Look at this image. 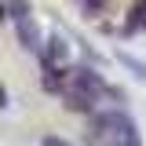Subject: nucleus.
I'll return each mask as SVG.
<instances>
[{
    "instance_id": "nucleus-3",
    "label": "nucleus",
    "mask_w": 146,
    "mask_h": 146,
    "mask_svg": "<svg viewBox=\"0 0 146 146\" xmlns=\"http://www.w3.org/2000/svg\"><path fill=\"white\" fill-rule=\"evenodd\" d=\"M40 58H48L55 66H70V40H66V33L51 29V33L44 36V55Z\"/></svg>"
},
{
    "instance_id": "nucleus-1",
    "label": "nucleus",
    "mask_w": 146,
    "mask_h": 146,
    "mask_svg": "<svg viewBox=\"0 0 146 146\" xmlns=\"http://www.w3.org/2000/svg\"><path fill=\"white\" fill-rule=\"evenodd\" d=\"M70 88L88 91V95H102L110 84H106V77L95 70V66H73V80H70Z\"/></svg>"
},
{
    "instance_id": "nucleus-7",
    "label": "nucleus",
    "mask_w": 146,
    "mask_h": 146,
    "mask_svg": "<svg viewBox=\"0 0 146 146\" xmlns=\"http://www.w3.org/2000/svg\"><path fill=\"white\" fill-rule=\"evenodd\" d=\"M139 26H146V0H135V4H131L128 22H124V29H128V33H135Z\"/></svg>"
},
{
    "instance_id": "nucleus-9",
    "label": "nucleus",
    "mask_w": 146,
    "mask_h": 146,
    "mask_svg": "<svg viewBox=\"0 0 146 146\" xmlns=\"http://www.w3.org/2000/svg\"><path fill=\"white\" fill-rule=\"evenodd\" d=\"M106 0H84V15H99Z\"/></svg>"
},
{
    "instance_id": "nucleus-8",
    "label": "nucleus",
    "mask_w": 146,
    "mask_h": 146,
    "mask_svg": "<svg viewBox=\"0 0 146 146\" xmlns=\"http://www.w3.org/2000/svg\"><path fill=\"white\" fill-rule=\"evenodd\" d=\"M40 146H73V143H70V139H62V135H44Z\"/></svg>"
},
{
    "instance_id": "nucleus-5",
    "label": "nucleus",
    "mask_w": 146,
    "mask_h": 146,
    "mask_svg": "<svg viewBox=\"0 0 146 146\" xmlns=\"http://www.w3.org/2000/svg\"><path fill=\"white\" fill-rule=\"evenodd\" d=\"M4 11H7V18L18 26V22L33 18V4H29V0H7V4H4Z\"/></svg>"
},
{
    "instance_id": "nucleus-6",
    "label": "nucleus",
    "mask_w": 146,
    "mask_h": 146,
    "mask_svg": "<svg viewBox=\"0 0 146 146\" xmlns=\"http://www.w3.org/2000/svg\"><path fill=\"white\" fill-rule=\"evenodd\" d=\"M113 58H117V62H121V66L131 73V77L146 80V62H143V58H135V55H128V51H113Z\"/></svg>"
},
{
    "instance_id": "nucleus-4",
    "label": "nucleus",
    "mask_w": 146,
    "mask_h": 146,
    "mask_svg": "<svg viewBox=\"0 0 146 146\" xmlns=\"http://www.w3.org/2000/svg\"><path fill=\"white\" fill-rule=\"evenodd\" d=\"M99 95H88V91H77V88H70L66 91V110H73V113H84V117H95L99 113Z\"/></svg>"
},
{
    "instance_id": "nucleus-2",
    "label": "nucleus",
    "mask_w": 146,
    "mask_h": 146,
    "mask_svg": "<svg viewBox=\"0 0 146 146\" xmlns=\"http://www.w3.org/2000/svg\"><path fill=\"white\" fill-rule=\"evenodd\" d=\"M15 36H18V48L29 55H44V36L40 33V26H36V18H26V22H18L15 26Z\"/></svg>"
}]
</instances>
